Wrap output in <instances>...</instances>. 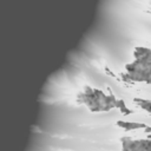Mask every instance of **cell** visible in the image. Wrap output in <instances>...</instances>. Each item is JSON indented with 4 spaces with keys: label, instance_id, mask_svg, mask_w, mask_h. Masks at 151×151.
Masks as SVG:
<instances>
[{
    "label": "cell",
    "instance_id": "1",
    "mask_svg": "<svg viewBox=\"0 0 151 151\" xmlns=\"http://www.w3.org/2000/svg\"><path fill=\"white\" fill-rule=\"evenodd\" d=\"M150 6H151V5H150Z\"/></svg>",
    "mask_w": 151,
    "mask_h": 151
}]
</instances>
